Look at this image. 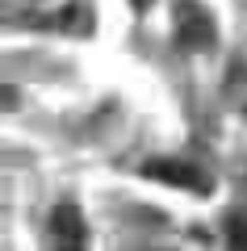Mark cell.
Here are the masks:
<instances>
[{"instance_id":"6da1fadb","label":"cell","mask_w":247,"mask_h":251,"mask_svg":"<svg viewBox=\"0 0 247 251\" xmlns=\"http://www.w3.org/2000/svg\"><path fill=\"white\" fill-rule=\"evenodd\" d=\"M142 176H147V180H159V184H168V188L197 193V197L214 193V180L205 176L197 163H185V159H151V163H142Z\"/></svg>"},{"instance_id":"3957f363","label":"cell","mask_w":247,"mask_h":251,"mask_svg":"<svg viewBox=\"0 0 247 251\" xmlns=\"http://www.w3.org/2000/svg\"><path fill=\"white\" fill-rule=\"evenodd\" d=\"M51 251H88V226H84V214L76 205H55Z\"/></svg>"},{"instance_id":"7a4b0ae2","label":"cell","mask_w":247,"mask_h":251,"mask_svg":"<svg viewBox=\"0 0 247 251\" xmlns=\"http://www.w3.org/2000/svg\"><path fill=\"white\" fill-rule=\"evenodd\" d=\"M176 38L189 50H210L214 46V17L201 4H193V0H180L176 4Z\"/></svg>"},{"instance_id":"277c9868","label":"cell","mask_w":247,"mask_h":251,"mask_svg":"<svg viewBox=\"0 0 247 251\" xmlns=\"http://www.w3.org/2000/svg\"><path fill=\"white\" fill-rule=\"evenodd\" d=\"M226 251H247V214H235L226 226Z\"/></svg>"}]
</instances>
